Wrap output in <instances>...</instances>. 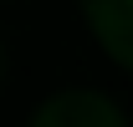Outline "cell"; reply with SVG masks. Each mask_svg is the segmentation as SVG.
<instances>
[]
</instances>
